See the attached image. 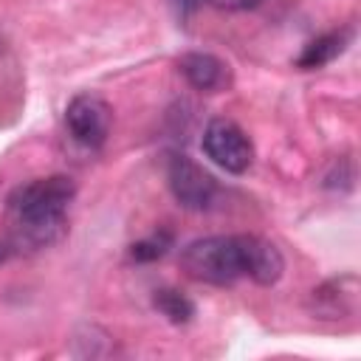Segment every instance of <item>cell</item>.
<instances>
[{
    "label": "cell",
    "instance_id": "obj_1",
    "mask_svg": "<svg viewBox=\"0 0 361 361\" xmlns=\"http://www.w3.org/2000/svg\"><path fill=\"white\" fill-rule=\"evenodd\" d=\"M76 195L68 175H51L17 186L8 195V212L28 245H48L65 228V212Z\"/></svg>",
    "mask_w": 361,
    "mask_h": 361
},
{
    "label": "cell",
    "instance_id": "obj_2",
    "mask_svg": "<svg viewBox=\"0 0 361 361\" xmlns=\"http://www.w3.org/2000/svg\"><path fill=\"white\" fill-rule=\"evenodd\" d=\"M248 243L251 234L203 237L180 251V268L209 285H231L248 276Z\"/></svg>",
    "mask_w": 361,
    "mask_h": 361
},
{
    "label": "cell",
    "instance_id": "obj_3",
    "mask_svg": "<svg viewBox=\"0 0 361 361\" xmlns=\"http://www.w3.org/2000/svg\"><path fill=\"white\" fill-rule=\"evenodd\" d=\"M203 152L226 172L240 175L254 161V144L231 118H212L203 130Z\"/></svg>",
    "mask_w": 361,
    "mask_h": 361
},
{
    "label": "cell",
    "instance_id": "obj_4",
    "mask_svg": "<svg viewBox=\"0 0 361 361\" xmlns=\"http://www.w3.org/2000/svg\"><path fill=\"white\" fill-rule=\"evenodd\" d=\"M166 180H169V189L175 195V200L183 206V209H192V212H203L214 203L217 197V180L200 166L195 164L192 158L186 155H175L169 161V169H166Z\"/></svg>",
    "mask_w": 361,
    "mask_h": 361
},
{
    "label": "cell",
    "instance_id": "obj_5",
    "mask_svg": "<svg viewBox=\"0 0 361 361\" xmlns=\"http://www.w3.org/2000/svg\"><path fill=\"white\" fill-rule=\"evenodd\" d=\"M110 104L96 93H79L65 107V124L71 135L85 147H102L110 133Z\"/></svg>",
    "mask_w": 361,
    "mask_h": 361
},
{
    "label": "cell",
    "instance_id": "obj_6",
    "mask_svg": "<svg viewBox=\"0 0 361 361\" xmlns=\"http://www.w3.org/2000/svg\"><path fill=\"white\" fill-rule=\"evenodd\" d=\"M178 68L180 73L186 76V82L203 93H214V90H223L228 82H231V71L223 59H217L214 54H203V51H192V54H183L178 59Z\"/></svg>",
    "mask_w": 361,
    "mask_h": 361
},
{
    "label": "cell",
    "instance_id": "obj_7",
    "mask_svg": "<svg viewBox=\"0 0 361 361\" xmlns=\"http://www.w3.org/2000/svg\"><path fill=\"white\" fill-rule=\"evenodd\" d=\"M285 271V259L279 254V248L262 237L251 234L248 243V279H254L257 285H274L279 282Z\"/></svg>",
    "mask_w": 361,
    "mask_h": 361
},
{
    "label": "cell",
    "instance_id": "obj_8",
    "mask_svg": "<svg viewBox=\"0 0 361 361\" xmlns=\"http://www.w3.org/2000/svg\"><path fill=\"white\" fill-rule=\"evenodd\" d=\"M350 39H353V31H350V28L322 34V37H316L313 42H307V45H305V51H302V56L296 59V65H299L302 71L322 68V65L333 62V59H336V56L350 45Z\"/></svg>",
    "mask_w": 361,
    "mask_h": 361
},
{
    "label": "cell",
    "instance_id": "obj_9",
    "mask_svg": "<svg viewBox=\"0 0 361 361\" xmlns=\"http://www.w3.org/2000/svg\"><path fill=\"white\" fill-rule=\"evenodd\" d=\"M155 307H158L172 324H186V322L195 316L192 299H186V296H183L180 290H175V288L155 290Z\"/></svg>",
    "mask_w": 361,
    "mask_h": 361
},
{
    "label": "cell",
    "instance_id": "obj_10",
    "mask_svg": "<svg viewBox=\"0 0 361 361\" xmlns=\"http://www.w3.org/2000/svg\"><path fill=\"white\" fill-rule=\"evenodd\" d=\"M169 245H172V234H169V231H158V234H152V237L135 243V245L130 248V257L138 259V262H149V259L164 257Z\"/></svg>",
    "mask_w": 361,
    "mask_h": 361
},
{
    "label": "cell",
    "instance_id": "obj_11",
    "mask_svg": "<svg viewBox=\"0 0 361 361\" xmlns=\"http://www.w3.org/2000/svg\"><path fill=\"white\" fill-rule=\"evenodd\" d=\"M217 8H226V11H243V8H254L259 6L262 0H212Z\"/></svg>",
    "mask_w": 361,
    "mask_h": 361
},
{
    "label": "cell",
    "instance_id": "obj_12",
    "mask_svg": "<svg viewBox=\"0 0 361 361\" xmlns=\"http://www.w3.org/2000/svg\"><path fill=\"white\" fill-rule=\"evenodd\" d=\"M203 0H169V6L175 8V14L178 17H186V14H192L197 6H200Z\"/></svg>",
    "mask_w": 361,
    "mask_h": 361
},
{
    "label": "cell",
    "instance_id": "obj_13",
    "mask_svg": "<svg viewBox=\"0 0 361 361\" xmlns=\"http://www.w3.org/2000/svg\"><path fill=\"white\" fill-rule=\"evenodd\" d=\"M0 259H3V245H0Z\"/></svg>",
    "mask_w": 361,
    "mask_h": 361
}]
</instances>
